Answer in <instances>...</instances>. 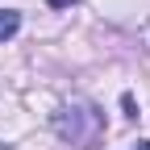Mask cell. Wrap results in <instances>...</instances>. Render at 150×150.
Returning <instances> with one entry per match:
<instances>
[{
	"mask_svg": "<svg viewBox=\"0 0 150 150\" xmlns=\"http://www.w3.org/2000/svg\"><path fill=\"white\" fill-rule=\"evenodd\" d=\"M54 134L71 146H79V150H92L104 138V112L92 100H71L54 112Z\"/></svg>",
	"mask_w": 150,
	"mask_h": 150,
	"instance_id": "1",
	"label": "cell"
},
{
	"mask_svg": "<svg viewBox=\"0 0 150 150\" xmlns=\"http://www.w3.org/2000/svg\"><path fill=\"white\" fill-rule=\"evenodd\" d=\"M134 150H150V142H146V138H142V142H138V146H134Z\"/></svg>",
	"mask_w": 150,
	"mask_h": 150,
	"instance_id": "4",
	"label": "cell"
},
{
	"mask_svg": "<svg viewBox=\"0 0 150 150\" xmlns=\"http://www.w3.org/2000/svg\"><path fill=\"white\" fill-rule=\"evenodd\" d=\"M17 29H21V13H17V8H0V42L13 38Z\"/></svg>",
	"mask_w": 150,
	"mask_h": 150,
	"instance_id": "2",
	"label": "cell"
},
{
	"mask_svg": "<svg viewBox=\"0 0 150 150\" xmlns=\"http://www.w3.org/2000/svg\"><path fill=\"white\" fill-rule=\"evenodd\" d=\"M46 4H50V8H71L75 0H46Z\"/></svg>",
	"mask_w": 150,
	"mask_h": 150,
	"instance_id": "3",
	"label": "cell"
}]
</instances>
